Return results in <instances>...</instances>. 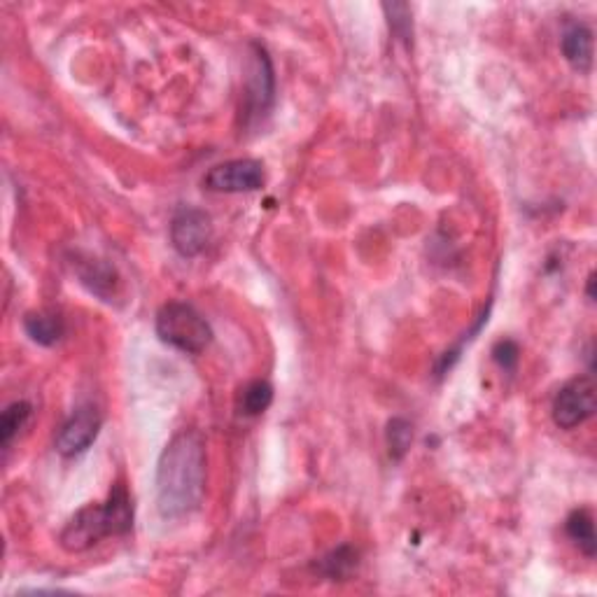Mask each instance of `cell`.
Returning <instances> with one entry per match:
<instances>
[{"label": "cell", "mask_w": 597, "mask_h": 597, "mask_svg": "<svg viewBox=\"0 0 597 597\" xmlns=\"http://www.w3.org/2000/svg\"><path fill=\"white\" fill-rule=\"evenodd\" d=\"M560 47H563L570 66L577 68L579 73H588L593 68V31L586 24L567 26Z\"/></svg>", "instance_id": "30bf717a"}, {"label": "cell", "mask_w": 597, "mask_h": 597, "mask_svg": "<svg viewBox=\"0 0 597 597\" xmlns=\"http://www.w3.org/2000/svg\"><path fill=\"white\" fill-rule=\"evenodd\" d=\"M133 528V502L124 483H115L105 504H87L61 530L59 544L68 553L89 551L108 537H122Z\"/></svg>", "instance_id": "7a4b0ae2"}, {"label": "cell", "mask_w": 597, "mask_h": 597, "mask_svg": "<svg viewBox=\"0 0 597 597\" xmlns=\"http://www.w3.org/2000/svg\"><path fill=\"white\" fill-rule=\"evenodd\" d=\"M385 14H388L390 31L397 35L399 40L409 42L413 35V19H411V7L406 3H385L383 5Z\"/></svg>", "instance_id": "e0dca14e"}, {"label": "cell", "mask_w": 597, "mask_h": 597, "mask_svg": "<svg viewBox=\"0 0 597 597\" xmlns=\"http://www.w3.org/2000/svg\"><path fill=\"white\" fill-rule=\"evenodd\" d=\"M595 381L593 376H577L565 383L553 399V423L560 430H574L595 416Z\"/></svg>", "instance_id": "5b68a950"}, {"label": "cell", "mask_w": 597, "mask_h": 597, "mask_svg": "<svg viewBox=\"0 0 597 597\" xmlns=\"http://www.w3.org/2000/svg\"><path fill=\"white\" fill-rule=\"evenodd\" d=\"M157 336L180 353L199 355L213 341V329L194 306L171 301L159 308Z\"/></svg>", "instance_id": "3957f363"}, {"label": "cell", "mask_w": 597, "mask_h": 597, "mask_svg": "<svg viewBox=\"0 0 597 597\" xmlns=\"http://www.w3.org/2000/svg\"><path fill=\"white\" fill-rule=\"evenodd\" d=\"M206 493V444L185 430L168 441L157 465V509L164 518H185L201 507Z\"/></svg>", "instance_id": "6da1fadb"}, {"label": "cell", "mask_w": 597, "mask_h": 597, "mask_svg": "<svg viewBox=\"0 0 597 597\" xmlns=\"http://www.w3.org/2000/svg\"><path fill=\"white\" fill-rule=\"evenodd\" d=\"M213 236V220L206 210L180 208L171 220V243L182 257H196Z\"/></svg>", "instance_id": "ba28073f"}, {"label": "cell", "mask_w": 597, "mask_h": 597, "mask_svg": "<svg viewBox=\"0 0 597 597\" xmlns=\"http://www.w3.org/2000/svg\"><path fill=\"white\" fill-rule=\"evenodd\" d=\"M388 451L392 460H402L413 444V427L409 420L404 418H392L388 423Z\"/></svg>", "instance_id": "2e32d148"}, {"label": "cell", "mask_w": 597, "mask_h": 597, "mask_svg": "<svg viewBox=\"0 0 597 597\" xmlns=\"http://www.w3.org/2000/svg\"><path fill=\"white\" fill-rule=\"evenodd\" d=\"M250 49L248 75H245V124L259 122L269 115L273 98H276V75H273L269 52L259 42H252Z\"/></svg>", "instance_id": "277c9868"}, {"label": "cell", "mask_w": 597, "mask_h": 597, "mask_svg": "<svg viewBox=\"0 0 597 597\" xmlns=\"http://www.w3.org/2000/svg\"><path fill=\"white\" fill-rule=\"evenodd\" d=\"M273 402V385L269 381H250L238 395V413L245 418L262 416Z\"/></svg>", "instance_id": "4fadbf2b"}, {"label": "cell", "mask_w": 597, "mask_h": 597, "mask_svg": "<svg viewBox=\"0 0 597 597\" xmlns=\"http://www.w3.org/2000/svg\"><path fill=\"white\" fill-rule=\"evenodd\" d=\"M518 357H521V348H518L516 341L502 339L495 343L493 348V360L500 364L504 371H514L518 367Z\"/></svg>", "instance_id": "ac0fdd59"}, {"label": "cell", "mask_w": 597, "mask_h": 597, "mask_svg": "<svg viewBox=\"0 0 597 597\" xmlns=\"http://www.w3.org/2000/svg\"><path fill=\"white\" fill-rule=\"evenodd\" d=\"M31 413L33 409L28 402H14L7 406L3 416H0V444H3V448L10 446L12 439L24 430V425L28 423V418H31Z\"/></svg>", "instance_id": "9a60e30c"}, {"label": "cell", "mask_w": 597, "mask_h": 597, "mask_svg": "<svg viewBox=\"0 0 597 597\" xmlns=\"http://www.w3.org/2000/svg\"><path fill=\"white\" fill-rule=\"evenodd\" d=\"M77 278L80 283L87 287L89 292H94L96 297H101L105 301H110V297H115L119 278L115 269L103 259L89 257L84 262H77Z\"/></svg>", "instance_id": "9c48e42d"}, {"label": "cell", "mask_w": 597, "mask_h": 597, "mask_svg": "<svg viewBox=\"0 0 597 597\" xmlns=\"http://www.w3.org/2000/svg\"><path fill=\"white\" fill-rule=\"evenodd\" d=\"M24 329L28 334V339L38 346L52 348L63 339L66 334V325H63V318L59 313L52 311H33L26 313L24 318Z\"/></svg>", "instance_id": "8fae6325"}, {"label": "cell", "mask_w": 597, "mask_h": 597, "mask_svg": "<svg viewBox=\"0 0 597 597\" xmlns=\"http://www.w3.org/2000/svg\"><path fill=\"white\" fill-rule=\"evenodd\" d=\"M593 285H595V273H591V276H588V299H595V292H593Z\"/></svg>", "instance_id": "d6986e66"}, {"label": "cell", "mask_w": 597, "mask_h": 597, "mask_svg": "<svg viewBox=\"0 0 597 597\" xmlns=\"http://www.w3.org/2000/svg\"><path fill=\"white\" fill-rule=\"evenodd\" d=\"M357 558H360V553H357L353 546H339V549L327 553V556L320 560V572L334 581L346 579L357 567Z\"/></svg>", "instance_id": "5bb4252c"}, {"label": "cell", "mask_w": 597, "mask_h": 597, "mask_svg": "<svg viewBox=\"0 0 597 597\" xmlns=\"http://www.w3.org/2000/svg\"><path fill=\"white\" fill-rule=\"evenodd\" d=\"M101 413L96 406H80L66 423L61 425V430L56 432L54 446L63 458H77V455L87 453L89 446L94 444L98 432H101Z\"/></svg>", "instance_id": "52a82bcc"}, {"label": "cell", "mask_w": 597, "mask_h": 597, "mask_svg": "<svg viewBox=\"0 0 597 597\" xmlns=\"http://www.w3.org/2000/svg\"><path fill=\"white\" fill-rule=\"evenodd\" d=\"M567 537L572 539L574 546L584 553L586 558H595L597 553V537H595V518L591 509H577L572 511L565 523Z\"/></svg>", "instance_id": "7c38bea8"}, {"label": "cell", "mask_w": 597, "mask_h": 597, "mask_svg": "<svg viewBox=\"0 0 597 597\" xmlns=\"http://www.w3.org/2000/svg\"><path fill=\"white\" fill-rule=\"evenodd\" d=\"M203 185L217 194H248L264 185V164L257 159H231L210 168Z\"/></svg>", "instance_id": "8992f818"}]
</instances>
